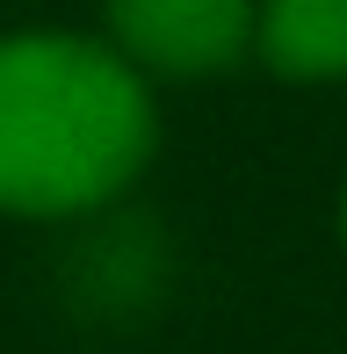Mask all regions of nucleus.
Wrapping results in <instances>:
<instances>
[{"label": "nucleus", "mask_w": 347, "mask_h": 354, "mask_svg": "<svg viewBox=\"0 0 347 354\" xmlns=\"http://www.w3.org/2000/svg\"><path fill=\"white\" fill-rule=\"evenodd\" d=\"M102 37L145 80H210L254 51V0H102Z\"/></svg>", "instance_id": "2"}, {"label": "nucleus", "mask_w": 347, "mask_h": 354, "mask_svg": "<svg viewBox=\"0 0 347 354\" xmlns=\"http://www.w3.org/2000/svg\"><path fill=\"white\" fill-rule=\"evenodd\" d=\"M340 246H347V188H340Z\"/></svg>", "instance_id": "4"}, {"label": "nucleus", "mask_w": 347, "mask_h": 354, "mask_svg": "<svg viewBox=\"0 0 347 354\" xmlns=\"http://www.w3.org/2000/svg\"><path fill=\"white\" fill-rule=\"evenodd\" d=\"M160 152L152 80L109 37H0V217L73 224L138 188Z\"/></svg>", "instance_id": "1"}, {"label": "nucleus", "mask_w": 347, "mask_h": 354, "mask_svg": "<svg viewBox=\"0 0 347 354\" xmlns=\"http://www.w3.org/2000/svg\"><path fill=\"white\" fill-rule=\"evenodd\" d=\"M254 58L275 80H347V0H254Z\"/></svg>", "instance_id": "3"}]
</instances>
